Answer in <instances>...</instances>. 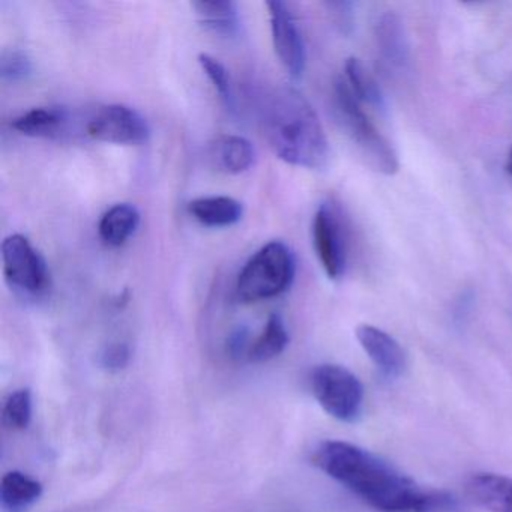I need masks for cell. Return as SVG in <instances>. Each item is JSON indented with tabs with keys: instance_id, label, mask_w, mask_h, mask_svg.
Returning a JSON list of instances; mask_svg holds the SVG:
<instances>
[{
	"instance_id": "4fadbf2b",
	"label": "cell",
	"mask_w": 512,
	"mask_h": 512,
	"mask_svg": "<svg viewBox=\"0 0 512 512\" xmlns=\"http://www.w3.org/2000/svg\"><path fill=\"white\" fill-rule=\"evenodd\" d=\"M376 40L380 55L386 64L397 70H406L409 67V43L400 17L394 13L380 17L376 25Z\"/></svg>"
},
{
	"instance_id": "8fae6325",
	"label": "cell",
	"mask_w": 512,
	"mask_h": 512,
	"mask_svg": "<svg viewBox=\"0 0 512 512\" xmlns=\"http://www.w3.org/2000/svg\"><path fill=\"white\" fill-rule=\"evenodd\" d=\"M466 493L476 505L491 512H512V478L478 473L467 481Z\"/></svg>"
},
{
	"instance_id": "7c38bea8",
	"label": "cell",
	"mask_w": 512,
	"mask_h": 512,
	"mask_svg": "<svg viewBox=\"0 0 512 512\" xmlns=\"http://www.w3.org/2000/svg\"><path fill=\"white\" fill-rule=\"evenodd\" d=\"M209 157L220 172L241 175L254 166L256 149L245 137L221 136L212 143Z\"/></svg>"
},
{
	"instance_id": "9a60e30c",
	"label": "cell",
	"mask_w": 512,
	"mask_h": 512,
	"mask_svg": "<svg viewBox=\"0 0 512 512\" xmlns=\"http://www.w3.org/2000/svg\"><path fill=\"white\" fill-rule=\"evenodd\" d=\"M188 212L203 226L218 229L239 223L244 215V206L233 197H199L188 203Z\"/></svg>"
},
{
	"instance_id": "4316f807",
	"label": "cell",
	"mask_w": 512,
	"mask_h": 512,
	"mask_svg": "<svg viewBox=\"0 0 512 512\" xmlns=\"http://www.w3.org/2000/svg\"><path fill=\"white\" fill-rule=\"evenodd\" d=\"M506 172L512 176V149L511 152H509L508 161H506Z\"/></svg>"
},
{
	"instance_id": "603a6c76",
	"label": "cell",
	"mask_w": 512,
	"mask_h": 512,
	"mask_svg": "<svg viewBox=\"0 0 512 512\" xmlns=\"http://www.w3.org/2000/svg\"><path fill=\"white\" fill-rule=\"evenodd\" d=\"M32 74V62L20 50H5L0 56V77L4 82H23Z\"/></svg>"
},
{
	"instance_id": "d4e9b609",
	"label": "cell",
	"mask_w": 512,
	"mask_h": 512,
	"mask_svg": "<svg viewBox=\"0 0 512 512\" xmlns=\"http://www.w3.org/2000/svg\"><path fill=\"white\" fill-rule=\"evenodd\" d=\"M250 343V332L245 326H238V328L233 329L232 334L227 338V350H229L230 356L232 358H244L250 353L251 349Z\"/></svg>"
},
{
	"instance_id": "484cf974",
	"label": "cell",
	"mask_w": 512,
	"mask_h": 512,
	"mask_svg": "<svg viewBox=\"0 0 512 512\" xmlns=\"http://www.w3.org/2000/svg\"><path fill=\"white\" fill-rule=\"evenodd\" d=\"M326 8L334 17V22L337 23L340 31L344 34H350L353 28V4H350V2H331V4H326Z\"/></svg>"
},
{
	"instance_id": "44dd1931",
	"label": "cell",
	"mask_w": 512,
	"mask_h": 512,
	"mask_svg": "<svg viewBox=\"0 0 512 512\" xmlns=\"http://www.w3.org/2000/svg\"><path fill=\"white\" fill-rule=\"evenodd\" d=\"M199 64L208 79L211 80L217 94L220 95L224 106L229 110H235V95H233L232 80H230L227 68L208 53H200Z\"/></svg>"
},
{
	"instance_id": "ba28073f",
	"label": "cell",
	"mask_w": 512,
	"mask_h": 512,
	"mask_svg": "<svg viewBox=\"0 0 512 512\" xmlns=\"http://www.w3.org/2000/svg\"><path fill=\"white\" fill-rule=\"evenodd\" d=\"M313 242L323 271L340 280L347 268V238L340 214L331 203H323L313 220Z\"/></svg>"
},
{
	"instance_id": "52a82bcc",
	"label": "cell",
	"mask_w": 512,
	"mask_h": 512,
	"mask_svg": "<svg viewBox=\"0 0 512 512\" xmlns=\"http://www.w3.org/2000/svg\"><path fill=\"white\" fill-rule=\"evenodd\" d=\"M86 133L98 142L140 146L151 139V127L142 113L124 104L100 107L86 124Z\"/></svg>"
},
{
	"instance_id": "3957f363",
	"label": "cell",
	"mask_w": 512,
	"mask_h": 512,
	"mask_svg": "<svg viewBox=\"0 0 512 512\" xmlns=\"http://www.w3.org/2000/svg\"><path fill=\"white\" fill-rule=\"evenodd\" d=\"M296 275V259L289 245L271 241L263 245L239 272L236 296L244 304L266 301L290 289Z\"/></svg>"
},
{
	"instance_id": "d6986e66",
	"label": "cell",
	"mask_w": 512,
	"mask_h": 512,
	"mask_svg": "<svg viewBox=\"0 0 512 512\" xmlns=\"http://www.w3.org/2000/svg\"><path fill=\"white\" fill-rule=\"evenodd\" d=\"M289 332L280 314H271L260 337L251 344L248 361L262 364L271 361L286 350Z\"/></svg>"
},
{
	"instance_id": "30bf717a",
	"label": "cell",
	"mask_w": 512,
	"mask_h": 512,
	"mask_svg": "<svg viewBox=\"0 0 512 512\" xmlns=\"http://www.w3.org/2000/svg\"><path fill=\"white\" fill-rule=\"evenodd\" d=\"M356 338L383 376L395 379L404 373L406 355L394 337L376 326L361 325L356 329Z\"/></svg>"
},
{
	"instance_id": "cb8c5ba5",
	"label": "cell",
	"mask_w": 512,
	"mask_h": 512,
	"mask_svg": "<svg viewBox=\"0 0 512 512\" xmlns=\"http://www.w3.org/2000/svg\"><path fill=\"white\" fill-rule=\"evenodd\" d=\"M130 347L124 343L110 344L101 353V365L109 371H121L127 367L130 362Z\"/></svg>"
},
{
	"instance_id": "9c48e42d",
	"label": "cell",
	"mask_w": 512,
	"mask_h": 512,
	"mask_svg": "<svg viewBox=\"0 0 512 512\" xmlns=\"http://www.w3.org/2000/svg\"><path fill=\"white\" fill-rule=\"evenodd\" d=\"M269 23H271L272 43L281 65L293 79L304 74L307 64V50L301 29L286 2L271 0L266 2Z\"/></svg>"
},
{
	"instance_id": "2e32d148",
	"label": "cell",
	"mask_w": 512,
	"mask_h": 512,
	"mask_svg": "<svg viewBox=\"0 0 512 512\" xmlns=\"http://www.w3.org/2000/svg\"><path fill=\"white\" fill-rule=\"evenodd\" d=\"M68 119L64 107H37L14 119L11 125L14 130L28 137L53 139L64 133Z\"/></svg>"
},
{
	"instance_id": "ffe728a7",
	"label": "cell",
	"mask_w": 512,
	"mask_h": 512,
	"mask_svg": "<svg viewBox=\"0 0 512 512\" xmlns=\"http://www.w3.org/2000/svg\"><path fill=\"white\" fill-rule=\"evenodd\" d=\"M344 70H346V82L361 103L368 104L377 110H385V95L379 83L359 59H347Z\"/></svg>"
},
{
	"instance_id": "ac0fdd59",
	"label": "cell",
	"mask_w": 512,
	"mask_h": 512,
	"mask_svg": "<svg viewBox=\"0 0 512 512\" xmlns=\"http://www.w3.org/2000/svg\"><path fill=\"white\" fill-rule=\"evenodd\" d=\"M139 224V209L131 203H118L103 215L98 233L110 247H121L136 233Z\"/></svg>"
},
{
	"instance_id": "277c9868",
	"label": "cell",
	"mask_w": 512,
	"mask_h": 512,
	"mask_svg": "<svg viewBox=\"0 0 512 512\" xmlns=\"http://www.w3.org/2000/svg\"><path fill=\"white\" fill-rule=\"evenodd\" d=\"M332 103L338 122L367 158L368 164L383 175H395L400 169L397 152L365 115L361 101L353 94L346 79L338 77L335 80Z\"/></svg>"
},
{
	"instance_id": "5bb4252c",
	"label": "cell",
	"mask_w": 512,
	"mask_h": 512,
	"mask_svg": "<svg viewBox=\"0 0 512 512\" xmlns=\"http://www.w3.org/2000/svg\"><path fill=\"white\" fill-rule=\"evenodd\" d=\"M191 8L199 22L214 34L233 38L241 32V14L238 4L232 0H199Z\"/></svg>"
},
{
	"instance_id": "7402d4cb",
	"label": "cell",
	"mask_w": 512,
	"mask_h": 512,
	"mask_svg": "<svg viewBox=\"0 0 512 512\" xmlns=\"http://www.w3.org/2000/svg\"><path fill=\"white\" fill-rule=\"evenodd\" d=\"M4 418L10 427L23 430L31 424L32 394L29 389L13 392L5 401Z\"/></svg>"
},
{
	"instance_id": "5b68a950",
	"label": "cell",
	"mask_w": 512,
	"mask_h": 512,
	"mask_svg": "<svg viewBox=\"0 0 512 512\" xmlns=\"http://www.w3.org/2000/svg\"><path fill=\"white\" fill-rule=\"evenodd\" d=\"M314 397L326 413L343 422L359 418L364 406V388L358 377L341 365L323 364L311 374Z\"/></svg>"
},
{
	"instance_id": "8992f818",
	"label": "cell",
	"mask_w": 512,
	"mask_h": 512,
	"mask_svg": "<svg viewBox=\"0 0 512 512\" xmlns=\"http://www.w3.org/2000/svg\"><path fill=\"white\" fill-rule=\"evenodd\" d=\"M2 262L7 283L13 289L40 296L49 289L50 272L46 259L26 236L16 233L2 244Z\"/></svg>"
},
{
	"instance_id": "6da1fadb",
	"label": "cell",
	"mask_w": 512,
	"mask_h": 512,
	"mask_svg": "<svg viewBox=\"0 0 512 512\" xmlns=\"http://www.w3.org/2000/svg\"><path fill=\"white\" fill-rule=\"evenodd\" d=\"M313 463L376 511L443 512L455 505L451 494L421 490L377 455L352 443L323 442Z\"/></svg>"
},
{
	"instance_id": "7a4b0ae2",
	"label": "cell",
	"mask_w": 512,
	"mask_h": 512,
	"mask_svg": "<svg viewBox=\"0 0 512 512\" xmlns=\"http://www.w3.org/2000/svg\"><path fill=\"white\" fill-rule=\"evenodd\" d=\"M262 131L269 148L284 163L310 170L328 166V137L316 110L298 89L281 86L268 95Z\"/></svg>"
},
{
	"instance_id": "e0dca14e",
	"label": "cell",
	"mask_w": 512,
	"mask_h": 512,
	"mask_svg": "<svg viewBox=\"0 0 512 512\" xmlns=\"http://www.w3.org/2000/svg\"><path fill=\"white\" fill-rule=\"evenodd\" d=\"M43 494V485L25 473L8 472L0 482V502L5 512H26Z\"/></svg>"
}]
</instances>
